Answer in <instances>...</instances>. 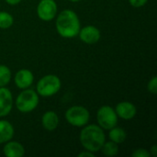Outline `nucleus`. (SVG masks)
I'll return each mask as SVG.
<instances>
[{
  "instance_id": "f257e3e1",
  "label": "nucleus",
  "mask_w": 157,
  "mask_h": 157,
  "mask_svg": "<svg viewBox=\"0 0 157 157\" xmlns=\"http://www.w3.org/2000/svg\"><path fill=\"white\" fill-rule=\"evenodd\" d=\"M58 33L63 38H74L80 30V21L77 15L70 9L62 11L56 19Z\"/></svg>"
},
{
  "instance_id": "f03ea898",
  "label": "nucleus",
  "mask_w": 157,
  "mask_h": 157,
  "mask_svg": "<svg viewBox=\"0 0 157 157\" xmlns=\"http://www.w3.org/2000/svg\"><path fill=\"white\" fill-rule=\"evenodd\" d=\"M105 134L101 127L91 124L81 131L80 142L83 147L92 153L98 152L105 143Z\"/></svg>"
},
{
  "instance_id": "7ed1b4c3",
  "label": "nucleus",
  "mask_w": 157,
  "mask_h": 157,
  "mask_svg": "<svg viewBox=\"0 0 157 157\" xmlns=\"http://www.w3.org/2000/svg\"><path fill=\"white\" fill-rule=\"evenodd\" d=\"M61 88V80L54 75L43 76L37 84V92L41 97L55 95Z\"/></svg>"
},
{
  "instance_id": "20e7f679",
  "label": "nucleus",
  "mask_w": 157,
  "mask_h": 157,
  "mask_svg": "<svg viewBox=\"0 0 157 157\" xmlns=\"http://www.w3.org/2000/svg\"><path fill=\"white\" fill-rule=\"evenodd\" d=\"M39 104V96L32 89H27L22 91L16 100L17 109L23 113L32 111L37 108Z\"/></svg>"
},
{
  "instance_id": "39448f33",
  "label": "nucleus",
  "mask_w": 157,
  "mask_h": 157,
  "mask_svg": "<svg viewBox=\"0 0 157 157\" xmlns=\"http://www.w3.org/2000/svg\"><path fill=\"white\" fill-rule=\"evenodd\" d=\"M65 119L73 126L83 127L89 121V112L84 107L74 106L65 112Z\"/></svg>"
},
{
  "instance_id": "423d86ee",
  "label": "nucleus",
  "mask_w": 157,
  "mask_h": 157,
  "mask_svg": "<svg viewBox=\"0 0 157 157\" xmlns=\"http://www.w3.org/2000/svg\"><path fill=\"white\" fill-rule=\"evenodd\" d=\"M97 119L99 127L104 130H110L114 128L118 122V115L109 106L101 107L98 111Z\"/></svg>"
},
{
  "instance_id": "0eeeda50",
  "label": "nucleus",
  "mask_w": 157,
  "mask_h": 157,
  "mask_svg": "<svg viewBox=\"0 0 157 157\" xmlns=\"http://www.w3.org/2000/svg\"><path fill=\"white\" fill-rule=\"evenodd\" d=\"M57 12V5L54 0H41L37 6V14L41 20L53 19Z\"/></svg>"
},
{
  "instance_id": "6e6552de",
  "label": "nucleus",
  "mask_w": 157,
  "mask_h": 157,
  "mask_svg": "<svg viewBox=\"0 0 157 157\" xmlns=\"http://www.w3.org/2000/svg\"><path fill=\"white\" fill-rule=\"evenodd\" d=\"M13 98L11 92L2 86L0 87V117L6 116L12 109Z\"/></svg>"
},
{
  "instance_id": "1a4fd4ad",
  "label": "nucleus",
  "mask_w": 157,
  "mask_h": 157,
  "mask_svg": "<svg viewBox=\"0 0 157 157\" xmlns=\"http://www.w3.org/2000/svg\"><path fill=\"white\" fill-rule=\"evenodd\" d=\"M79 37L82 41L87 44H93L99 40L100 31L98 28L94 26H86L79 30Z\"/></svg>"
},
{
  "instance_id": "9d476101",
  "label": "nucleus",
  "mask_w": 157,
  "mask_h": 157,
  "mask_svg": "<svg viewBox=\"0 0 157 157\" xmlns=\"http://www.w3.org/2000/svg\"><path fill=\"white\" fill-rule=\"evenodd\" d=\"M116 113L123 120H132L136 115V108L131 102H121L116 106Z\"/></svg>"
},
{
  "instance_id": "9b49d317",
  "label": "nucleus",
  "mask_w": 157,
  "mask_h": 157,
  "mask_svg": "<svg viewBox=\"0 0 157 157\" xmlns=\"http://www.w3.org/2000/svg\"><path fill=\"white\" fill-rule=\"evenodd\" d=\"M33 82V74L27 69L19 70L15 75V84L18 88L25 89Z\"/></svg>"
},
{
  "instance_id": "f8f14e48",
  "label": "nucleus",
  "mask_w": 157,
  "mask_h": 157,
  "mask_svg": "<svg viewBox=\"0 0 157 157\" xmlns=\"http://www.w3.org/2000/svg\"><path fill=\"white\" fill-rule=\"evenodd\" d=\"M4 154L7 157H21L25 154V149L21 144L17 142H10L5 145Z\"/></svg>"
},
{
  "instance_id": "ddd939ff",
  "label": "nucleus",
  "mask_w": 157,
  "mask_h": 157,
  "mask_svg": "<svg viewBox=\"0 0 157 157\" xmlns=\"http://www.w3.org/2000/svg\"><path fill=\"white\" fill-rule=\"evenodd\" d=\"M42 126L47 131H54L59 123L58 115L54 111H47L43 114L41 119Z\"/></svg>"
},
{
  "instance_id": "4468645a",
  "label": "nucleus",
  "mask_w": 157,
  "mask_h": 157,
  "mask_svg": "<svg viewBox=\"0 0 157 157\" xmlns=\"http://www.w3.org/2000/svg\"><path fill=\"white\" fill-rule=\"evenodd\" d=\"M14 135L12 124L6 121H0V144L9 142Z\"/></svg>"
},
{
  "instance_id": "2eb2a0df",
  "label": "nucleus",
  "mask_w": 157,
  "mask_h": 157,
  "mask_svg": "<svg viewBox=\"0 0 157 157\" xmlns=\"http://www.w3.org/2000/svg\"><path fill=\"white\" fill-rule=\"evenodd\" d=\"M109 135L110 140L116 144H122L126 140V137H127L125 131L123 129L116 127V126L114 128L110 129Z\"/></svg>"
},
{
  "instance_id": "dca6fc26",
  "label": "nucleus",
  "mask_w": 157,
  "mask_h": 157,
  "mask_svg": "<svg viewBox=\"0 0 157 157\" xmlns=\"http://www.w3.org/2000/svg\"><path fill=\"white\" fill-rule=\"evenodd\" d=\"M103 153V155H107V156H114L117 155L119 153V147H118V144L114 143V142H108V143H104V144L102 145L101 149H100Z\"/></svg>"
},
{
  "instance_id": "f3484780",
  "label": "nucleus",
  "mask_w": 157,
  "mask_h": 157,
  "mask_svg": "<svg viewBox=\"0 0 157 157\" xmlns=\"http://www.w3.org/2000/svg\"><path fill=\"white\" fill-rule=\"evenodd\" d=\"M11 79L10 69L6 65H0V87L6 86Z\"/></svg>"
},
{
  "instance_id": "a211bd4d",
  "label": "nucleus",
  "mask_w": 157,
  "mask_h": 157,
  "mask_svg": "<svg viewBox=\"0 0 157 157\" xmlns=\"http://www.w3.org/2000/svg\"><path fill=\"white\" fill-rule=\"evenodd\" d=\"M14 22L13 17L7 12H0V28L8 29Z\"/></svg>"
},
{
  "instance_id": "6ab92c4d",
  "label": "nucleus",
  "mask_w": 157,
  "mask_h": 157,
  "mask_svg": "<svg viewBox=\"0 0 157 157\" xmlns=\"http://www.w3.org/2000/svg\"><path fill=\"white\" fill-rule=\"evenodd\" d=\"M147 89L152 94H157V78L156 76H154L148 83Z\"/></svg>"
},
{
  "instance_id": "aec40b11",
  "label": "nucleus",
  "mask_w": 157,
  "mask_h": 157,
  "mask_svg": "<svg viewBox=\"0 0 157 157\" xmlns=\"http://www.w3.org/2000/svg\"><path fill=\"white\" fill-rule=\"evenodd\" d=\"M132 155L133 157H149L151 155V154L147 150L140 148V149H137L136 151H134L132 154Z\"/></svg>"
},
{
  "instance_id": "412c9836",
  "label": "nucleus",
  "mask_w": 157,
  "mask_h": 157,
  "mask_svg": "<svg viewBox=\"0 0 157 157\" xmlns=\"http://www.w3.org/2000/svg\"><path fill=\"white\" fill-rule=\"evenodd\" d=\"M148 0H129L130 4L134 7H141L147 3Z\"/></svg>"
},
{
  "instance_id": "4be33fe9",
  "label": "nucleus",
  "mask_w": 157,
  "mask_h": 157,
  "mask_svg": "<svg viewBox=\"0 0 157 157\" xmlns=\"http://www.w3.org/2000/svg\"><path fill=\"white\" fill-rule=\"evenodd\" d=\"M86 156L95 157V155H94L92 152H89V151H87V150H86V152H82V153H80V154L78 155V157H86Z\"/></svg>"
},
{
  "instance_id": "5701e85b",
  "label": "nucleus",
  "mask_w": 157,
  "mask_h": 157,
  "mask_svg": "<svg viewBox=\"0 0 157 157\" xmlns=\"http://www.w3.org/2000/svg\"><path fill=\"white\" fill-rule=\"evenodd\" d=\"M150 154L151 155L153 156H156L157 155V146L156 145H153L152 148H151V151H150Z\"/></svg>"
},
{
  "instance_id": "b1692460",
  "label": "nucleus",
  "mask_w": 157,
  "mask_h": 157,
  "mask_svg": "<svg viewBox=\"0 0 157 157\" xmlns=\"http://www.w3.org/2000/svg\"><path fill=\"white\" fill-rule=\"evenodd\" d=\"M21 0H6V2L9 5H17L20 2Z\"/></svg>"
},
{
  "instance_id": "393cba45",
  "label": "nucleus",
  "mask_w": 157,
  "mask_h": 157,
  "mask_svg": "<svg viewBox=\"0 0 157 157\" xmlns=\"http://www.w3.org/2000/svg\"><path fill=\"white\" fill-rule=\"evenodd\" d=\"M70 1H72V2H78V1H80V0H70Z\"/></svg>"
}]
</instances>
